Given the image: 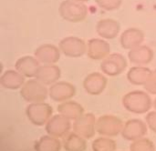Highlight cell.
<instances>
[{
	"label": "cell",
	"mask_w": 156,
	"mask_h": 151,
	"mask_svg": "<svg viewBox=\"0 0 156 151\" xmlns=\"http://www.w3.org/2000/svg\"><path fill=\"white\" fill-rule=\"evenodd\" d=\"M122 102L126 110L134 114H144L154 106L149 93L143 90H133L125 94Z\"/></svg>",
	"instance_id": "6da1fadb"
},
{
	"label": "cell",
	"mask_w": 156,
	"mask_h": 151,
	"mask_svg": "<svg viewBox=\"0 0 156 151\" xmlns=\"http://www.w3.org/2000/svg\"><path fill=\"white\" fill-rule=\"evenodd\" d=\"M20 96L28 103L44 102L48 96V89L37 78H30L20 88Z\"/></svg>",
	"instance_id": "7a4b0ae2"
},
{
	"label": "cell",
	"mask_w": 156,
	"mask_h": 151,
	"mask_svg": "<svg viewBox=\"0 0 156 151\" xmlns=\"http://www.w3.org/2000/svg\"><path fill=\"white\" fill-rule=\"evenodd\" d=\"M58 12L60 16L69 22L79 23L88 15V7L84 3L74 0H64L61 2Z\"/></svg>",
	"instance_id": "3957f363"
},
{
	"label": "cell",
	"mask_w": 156,
	"mask_h": 151,
	"mask_svg": "<svg viewBox=\"0 0 156 151\" xmlns=\"http://www.w3.org/2000/svg\"><path fill=\"white\" fill-rule=\"evenodd\" d=\"M53 114V108L45 102L30 103L26 108L28 120L36 126H43L48 123Z\"/></svg>",
	"instance_id": "277c9868"
},
{
	"label": "cell",
	"mask_w": 156,
	"mask_h": 151,
	"mask_svg": "<svg viewBox=\"0 0 156 151\" xmlns=\"http://www.w3.org/2000/svg\"><path fill=\"white\" fill-rule=\"evenodd\" d=\"M124 123L122 120L112 115H104L96 121V132L102 137H116L122 133Z\"/></svg>",
	"instance_id": "5b68a950"
},
{
	"label": "cell",
	"mask_w": 156,
	"mask_h": 151,
	"mask_svg": "<svg viewBox=\"0 0 156 151\" xmlns=\"http://www.w3.org/2000/svg\"><path fill=\"white\" fill-rule=\"evenodd\" d=\"M127 65V60L122 54L112 53L101 60V70L106 76L117 77L124 72Z\"/></svg>",
	"instance_id": "8992f818"
},
{
	"label": "cell",
	"mask_w": 156,
	"mask_h": 151,
	"mask_svg": "<svg viewBox=\"0 0 156 151\" xmlns=\"http://www.w3.org/2000/svg\"><path fill=\"white\" fill-rule=\"evenodd\" d=\"M58 47L61 53L69 57H80L87 54V44L78 36H67L60 40Z\"/></svg>",
	"instance_id": "52a82bcc"
},
{
	"label": "cell",
	"mask_w": 156,
	"mask_h": 151,
	"mask_svg": "<svg viewBox=\"0 0 156 151\" xmlns=\"http://www.w3.org/2000/svg\"><path fill=\"white\" fill-rule=\"evenodd\" d=\"M96 121L97 119L92 113H84L74 120L73 130L85 139H91L96 132Z\"/></svg>",
	"instance_id": "ba28073f"
},
{
	"label": "cell",
	"mask_w": 156,
	"mask_h": 151,
	"mask_svg": "<svg viewBox=\"0 0 156 151\" xmlns=\"http://www.w3.org/2000/svg\"><path fill=\"white\" fill-rule=\"evenodd\" d=\"M71 128L70 120L61 114L55 115L46 124V131L48 135L55 138H64L69 134Z\"/></svg>",
	"instance_id": "9c48e42d"
},
{
	"label": "cell",
	"mask_w": 156,
	"mask_h": 151,
	"mask_svg": "<svg viewBox=\"0 0 156 151\" xmlns=\"http://www.w3.org/2000/svg\"><path fill=\"white\" fill-rule=\"evenodd\" d=\"M148 126L146 122H144L138 118H133L124 123L122 136L124 139L129 141H134L139 139L144 138L147 134Z\"/></svg>",
	"instance_id": "30bf717a"
},
{
	"label": "cell",
	"mask_w": 156,
	"mask_h": 151,
	"mask_svg": "<svg viewBox=\"0 0 156 151\" xmlns=\"http://www.w3.org/2000/svg\"><path fill=\"white\" fill-rule=\"evenodd\" d=\"M76 94V88L69 82L58 81L48 88V96L56 102H64L69 100Z\"/></svg>",
	"instance_id": "8fae6325"
},
{
	"label": "cell",
	"mask_w": 156,
	"mask_h": 151,
	"mask_svg": "<svg viewBox=\"0 0 156 151\" xmlns=\"http://www.w3.org/2000/svg\"><path fill=\"white\" fill-rule=\"evenodd\" d=\"M61 51L59 47L52 44H43L36 48L34 57L42 65L56 64L60 58Z\"/></svg>",
	"instance_id": "7c38bea8"
},
{
	"label": "cell",
	"mask_w": 156,
	"mask_h": 151,
	"mask_svg": "<svg viewBox=\"0 0 156 151\" xmlns=\"http://www.w3.org/2000/svg\"><path fill=\"white\" fill-rule=\"evenodd\" d=\"M108 79L104 74L99 72H92L86 76L83 80V88L85 91L92 96L101 94L107 87Z\"/></svg>",
	"instance_id": "4fadbf2b"
},
{
	"label": "cell",
	"mask_w": 156,
	"mask_h": 151,
	"mask_svg": "<svg viewBox=\"0 0 156 151\" xmlns=\"http://www.w3.org/2000/svg\"><path fill=\"white\" fill-rule=\"evenodd\" d=\"M111 54V46L103 38H91L87 44V56L92 60H103Z\"/></svg>",
	"instance_id": "5bb4252c"
},
{
	"label": "cell",
	"mask_w": 156,
	"mask_h": 151,
	"mask_svg": "<svg viewBox=\"0 0 156 151\" xmlns=\"http://www.w3.org/2000/svg\"><path fill=\"white\" fill-rule=\"evenodd\" d=\"M144 33L137 27H130L124 30L120 37V43L122 48L132 50L141 45L144 41Z\"/></svg>",
	"instance_id": "9a60e30c"
},
{
	"label": "cell",
	"mask_w": 156,
	"mask_h": 151,
	"mask_svg": "<svg viewBox=\"0 0 156 151\" xmlns=\"http://www.w3.org/2000/svg\"><path fill=\"white\" fill-rule=\"evenodd\" d=\"M40 66L41 64L35 57L25 56L16 60L15 68L25 77L35 78Z\"/></svg>",
	"instance_id": "2e32d148"
},
{
	"label": "cell",
	"mask_w": 156,
	"mask_h": 151,
	"mask_svg": "<svg viewBox=\"0 0 156 151\" xmlns=\"http://www.w3.org/2000/svg\"><path fill=\"white\" fill-rule=\"evenodd\" d=\"M120 31V23L112 18L101 19L96 25V32L103 39H113L117 37Z\"/></svg>",
	"instance_id": "e0dca14e"
},
{
	"label": "cell",
	"mask_w": 156,
	"mask_h": 151,
	"mask_svg": "<svg viewBox=\"0 0 156 151\" xmlns=\"http://www.w3.org/2000/svg\"><path fill=\"white\" fill-rule=\"evenodd\" d=\"M154 57L153 49L145 45H141L132 50H129L128 58L135 66H146L150 64Z\"/></svg>",
	"instance_id": "ac0fdd59"
},
{
	"label": "cell",
	"mask_w": 156,
	"mask_h": 151,
	"mask_svg": "<svg viewBox=\"0 0 156 151\" xmlns=\"http://www.w3.org/2000/svg\"><path fill=\"white\" fill-rule=\"evenodd\" d=\"M60 76L61 71L57 65H41L35 78L46 86H51L58 81Z\"/></svg>",
	"instance_id": "d6986e66"
},
{
	"label": "cell",
	"mask_w": 156,
	"mask_h": 151,
	"mask_svg": "<svg viewBox=\"0 0 156 151\" xmlns=\"http://www.w3.org/2000/svg\"><path fill=\"white\" fill-rule=\"evenodd\" d=\"M25 77L16 69H9L4 72L0 77V84L3 88L15 90L21 88L25 84Z\"/></svg>",
	"instance_id": "ffe728a7"
},
{
	"label": "cell",
	"mask_w": 156,
	"mask_h": 151,
	"mask_svg": "<svg viewBox=\"0 0 156 151\" xmlns=\"http://www.w3.org/2000/svg\"><path fill=\"white\" fill-rule=\"evenodd\" d=\"M152 71L153 70L145 66H134L127 72V79L134 86H144Z\"/></svg>",
	"instance_id": "44dd1931"
},
{
	"label": "cell",
	"mask_w": 156,
	"mask_h": 151,
	"mask_svg": "<svg viewBox=\"0 0 156 151\" xmlns=\"http://www.w3.org/2000/svg\"><path fill=\"white\" fill-rule=\"evenodd\" d=\"M57 109L59 114L68 118L69 120H76L84 114L83 107L80 103L73 100H67L61 102L58 106Z\"/></svg>",
	"instance_id": "7402d4cb"
},
{
	"label": "cell",
	"mask_w": 156,
	"mask_h": 151,
	"mask_svg": "<svg viewBox=\"0 0 156 151\" xmlns=\"http://www.w3.org/2000/svg\"><path fill=\"white\" fill-rule=\"evenodd\" d=\"M63 148L66 151H85L87 149V142L81 136L71 132L64 137Z\"/></svg>",
	"instance_id": "603a6c76"
},
{
	"label": "cell",
	"mask_w": 156,
	"mask_h": 151,
	"mask_svg": "<svg viewBox=\"0 0 156 151\" xmlns=\"http://www.w3.org/2000/svg\"><path fill=\"white\" fill-rule=\"evenodd\" d=\"M61 142L50 135L41 137L35 144V151H60Z\"/></svg>",
	"instance_id": "cb8c5ba5"
},
{
	"label": "cell",
	"mask_w": 156,
	"mask_h": 151,
	"mask_svg": "<svg viewBox=\"0 0 156 151\" xmlns=\"http://www.w3.org/2000/svg\"><path fill=\"white\" fill-rule=\"evenodd\" d=\"M116 147V142L109 137L98 138L91 145L92 151H115Z\"/></svg>",
	"instance_id": "d4e9b609"
},
{
	"label": "cell",
	"mask_w": 156,
	"mask_h": 151,
	"mask_svg": "<svg viewBox=\"0 0 156 151\" xmlns=\"http://www.w3.org/2000/svg\"><path fill=\"white\" fill-rule=\"evenodd\" d=\"M131 151H155L154 142L146 138H142L132 142L130 146Z\"/></svg>",
	"instance_id": "484cf974"
},
{
	"label": "cell",
	"mask_w": 156,
	"mask_h": 151,
	"mask_svg": "<svg viewBox=\"0 0 156 151\" xmlns=\"http://www.w3.org/2000/svg\"><path fill=\"white\" fill-rule=\"evenodd\" d=\"M96 4L106 11H113L118 9L122 3V0H95Z\"/></svg>",
	"instance_id": "4316f807"
},
{
	"label": "cell",
	"mask_w": 156,
	"mask_h": 151,
	"mask_svg": "<svg viewBox=\"0 0 156 151\" xmlns=\"http://www.w3.org/2000/svg\"><path fill=\"white\" fill-rule=\"evenodd\" d=\"M144 88L147 93L152 94V95H156V69L152 71V74L149 77Z\"/></svg>",
	"instance_id": "83f0119b"
},
{
	"label": "cell",
	"mask_w": 156,
	"mask_h": 151,
	"mask_svg": "<svg viewBox=\"0 0 156 151\" xmlns=\"http://www.w3.org/2000/svg\"><path fill=\"white\" fill-rule=\"evenodd\" d=\"M145 119H146V124H147L148 128L152 131L156 133V110L148 112Z\"/></svg>",
	"instance_id": "f1b7e54d"
},
{
	"label": "cell",
	"mask_w": 156,
	"mask_h": 151,
	"mask_svg": "<svg viewBox=\"0 0 156 151\" xmlns=\"http://www.w3.org/2000/svg\"><path fill=\"white\" fill-rule=\"evenodd\" d=\"M74 1H78V2H81V3H84V2H87L89 0H74Z\"/></svg>",
	"instance_id": "f546056e"
},
{
	"label": "cell",
	"mask_w": 156,
	"mask_h": 151,
	"mask_svg": "<svg viewBox=\"0 0 156 151\" xmlns=\"http://www.w3.org/2000/svg\"><path fill=\"white\" fill-rule=\"evenodd\" d=\"M154 108H155L156 110V98L155 99H154Z\"/></svg>",
	"instance_id": "4dcf8cb0"
}]
</instances>
